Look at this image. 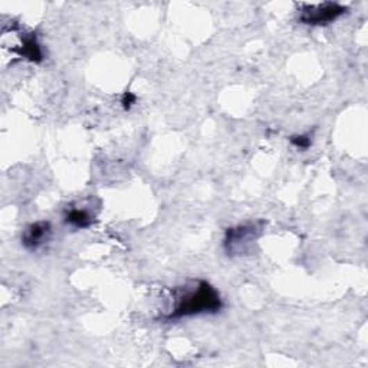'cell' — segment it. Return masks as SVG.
Returning <instances> with one entry per match:
<instances>
[{"mask_svg": "<svg viewBox=\"0 0 368 368\" xmlns=\"http://www.w3.org/2000/svg\"><path fill=\"white\" fill-rule=\"evenodd\" d=\"M65 221L76 229H87L92 224V216L84 209H71L65 215Z\"/></svg>", "mask_w": 368, "mask_h": 368, "instance_id": "cell-6", "label": "cell"}, {"mask_svg": "<svg viewBox=\"0 0 368 368\" xmlns=\"http://www.w3.org/2000/svg\"><path fill=\"white\" fill-rule=\"evenodd\" d=\"M223 308L220 294L206 281H196L173 291V308L162 315V321H177L181 318L216 314Z\"/></svg>", "mask_w": 368, "mask_h": 368, "instance_id": "cell-1", "label": "cell"}, {"mask_svg": "<svg viewBox=\"0 0 368 368\" xmlns=\"http://www.w3.org/2000/svg\"><path fill=\"white\" fill-rule=\"evenodd\" d=\"M51 223L49 221H36L29 224L22 235V244L28 251H37L40 246L51 237Z\"/></svg>", "mask_w": 368, "mask_h": 368, "instance_id": "cell-4", "label": "cell"}, {"mask_svg": "<svg viewBox=\"0 0 368 368\" xmlns=\"http://www.w3.org/2000/svg\"><path fill=\"white\" fill-rule=\"evenodd\" d=\"M262 231L263 221H249L235 228H229L224 233L223 248L229 256L248 252L253 242L260 236Z\"/></svg>", "mask_w": 368, "mask_h": 368, "instance_id": "cell-2", "label": "cell"}, {"mask_svg": "<svg viewBox=\"0 0 368 368\" xmlns=\"http://www.w3.org/2000/svg\"><path fill=\"white\" fill-rule=\"evenodd\" d=\"M13 52H16L20 58H25V59L31 60V62H33V64H39L44 60L42 48H40L35 33L24 35L22 45H20L19 48H15Z\"/></svg>", "mask_w": 368, "mask_h": 368, "instance_id": "cell-5", "label": "cell"}, {"mask_svg": "<svg viewBox=\"0 0 368 368\" xmlns=\"http://www.w3.org/2000/svg\"><path fill=\"white\" fill-rule=\"evenodd\" d=\"M135 99H137L135 95H133L131 92H126L124 97H122V101H121V102H122V106H124V108L128 110V108L134 104Z\"/></svg>", "mask_w": 368, "mask_h": 368, "instance_id": "cell-8", "label": "cell"}, {"mask_svg": "<svg viewBox=\"0 0 368 368\" xmlns=\"http://www.w3.org/2000/svg\"><path fill=\"white\" fill-rule=\"evenodd\" d=\"M349 8L340 3H318V5H303L299 9V22L310 26H325L333 24L334 20L346 13Z\"/></svg>", "mask_w": 368, "mask_h": 368, "instance_id": "cell-3", "label": "cell"}, {"mask_svg": "<svg viewBox=\"0 0 368 368\" xmlns=\"http://www.w3.org/2000/svg\"><path fill=\"white\" fill-rule=\"evenodd\" d=\"M291 142L296 149L308 150L312 144V140L310 135H294V137H291Z\"/></svg>", "mask_w": 368, "mask_h": 368, "instance_id": "cell-7", "label": "cell"}]
</instances>
